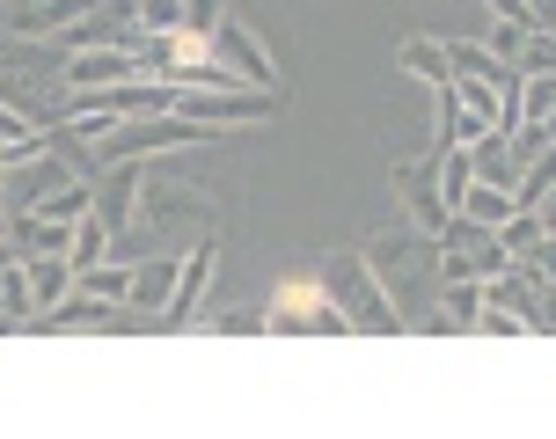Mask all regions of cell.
Instances as JSON below:
<instances>
[{
	"instance_id": "21",
	"label": "cell",
	"mask_w": 556,
	"mask_h": 439,
	"mask_svg": "<svg viewBox=\"0 0 556 439\" xmlns=\"http://www.w3.org/2000/svg\"><path fill=\"white\" fill-rule=\"evenodd\" d=\"M440 308H446V323H454V337L476 329V315H483V278H440Z\"/></svg>"
},
{
	"instance_id": "15",
	"label": "cell",
	"mask_w": 556,
	"mask_h": 439,
	"mask_svg": "<svg viewBox=\"0 0 556 439\" xmlns=\"http://www.w3.org/2000/svg\"><path fill=\"white\" fill-rule=\"evenodd\" d=\"M176 272H184V249L139 256V264H132V301H125V308H154V315H162L168 293H176Z\"/></svg>"
},
{
	"instance_id": "25",
	"label": "cell",
	"mask_w": 556,
	"mask_h": 439,
	"mask_svg": "<svg viewBox=\"0 0 556 439\" xmlns=\"http://www.w3.org/2000/svg\"><path fill=\"white\" fill-rule=\"evenodd\" d=\"M0 315H8V323H37V301H29L23 256H15V264H0Z\"/></svg>"
},
{
	"instance_id": "27",
	"label": "cell",
	"mask_w": 556,
	"mask_h": 439,
	"mask_svg": "<svg viewBox=\"0 0 556 439\" xmlns=\"http://www.w3.org/2000/svg\"><path fill=\"white\" fill-rule=\"evenodd\" d=\"M513 66H520V74H556V29H528Z\"/></svg>"
},
{
	"instance_id": "10",
	"label": "cell",
	"mask_w": 556,
	"mask_h": 439,
	"mask_svg": "<svg viewBox=\"0 0 556 439\" xmlns=\"http://www.w3.org/2000/svg\"><path fill=\"white\" fill-rule=\"evenodd\" d=\"M213 264H220V242L205 235V242H191L184 249V272H176V293H168V308H162V329H184L205 308V286H213Z\"/></svg>"
},
{
	"instance_id": "32",
	"label": "cell",
	"mask_w": 556,
	"mask_h": 439,
	"mask_svg": "<svg viewBox=\"0 0 556 439\" xmlns=\"http://www.w3.org/2000/svg\"><path fill=\"white\" fill-rule=\"evenodd\" d=\"M528 29L534 23H498V29H491V52H498V59H520V37H528Z\"/></svg>"
},
{
	"instance_id": "13",
	"label": "cell",
	"mask_w": 556,
	"mask_h": 439,
	"mask_svg": "<svg viewBox=\"0 0 556 439\" xmlns=\"http://www.w3.org/2000/svg\"><path fill=\"white\" fill-rule=\"evenodd\" d=\"M96 0H8V29L15 37H59L66 23H81Z\"/></svg>"
},
{
	"instance_id": "26",
	"label": "cell",
	"mask_w": 556,
	"mask_h": 439,
	"mask_svg": "<svg viewBox=\"0 0 556 439\" xmlns=\"http://www.w3.org/2000/svg\"><path fill=\"white\" fill-rule=\"evenodd\" d=\"M66 256H74V272L103 264V256H111V227H103L96 213H88V220H74V249H66Z\"/></svg>"
},
{
	"instance_id": "20",
	"label": "cell",
	"mask_w": 556,
	"mask_h": 439,
	"mask_svg": "<svg viewBox=\"0 0 556 439\" xmlns=\"http://www.w3.org/2000/svg\"><path fill=\"white\" fill-rule=\"evenodd\" d=\"M549 191H556V139L542 147V154L520 162V176H513V205H549Z\"/></svg>"
},
{
	"instance_id": "18",
	"label": "cell",
	"mask_w": 556,
	"mask_h": 439,
	"mask_svg": "<svg viewBox=\"0 0 556 439\" xmlns=\"http://www.w3.org/2000/svg\"><path fill=\"white\" fill-rule=\"evenodd\" d=\"M469 162H476V184H505L520 176V154H513V133H476L469 139Z\"/></svg>"
},
{
	"instance_id": "11",
	"label": "cell",
	"mask_w": 556,
	"mask_h": 439,
	"mask_svg": "<svg viewBox=\"0 0 556 439\" xmlns=\"http://www.w3.org/2000/svg\"><path fill=\"white\" fill-rule=\"evenodd\" d=\"M132 74H139L132 45H88V52H66L59 88H111V81H132Z\"/></svg>"
},
{
	"instance_id": "7",
	"label": "cell",
	"mask_w": 556,
	"mask_h": 439,
	"mask_svg": "<svg viewBox=\"0 0 556 439\" xmlns=\"http://www.w3.org/2000/svg\"><path fill=\"white\" fill-rule=\"evenodd\" d=\"M213 66H220L235 88H271L278 96V66H271V52H264V37H256L250 23H235V15L213 29Z\"/></svg>"
},
{
	"instance_id": "31",
	"label": "cell",
	"mask_w": 556,
	"mask_h": 439,
	"mask_svg": "<svg viewBox=\"0 0 556 439\" xmlns=\"http://www.w3.org/2000/svg\"><path fill=\"white\" fill-rule=\"evenodd\" d=\"M184 23H191V29H220L227 23V0H184Z\"/></svg>"
},
{
	"instance_id": "22",
	"label": "cell",
	"mask_w": 556,
	"mask_h": 439,
	"mask_svg": "<svg viewBox=\"0 0 556 439\" xmlns=\"http://www.w3.org/2000/svg\"><path fill=\"white\" fill-rule=\"evenodd\" d=\"M81 286L96 293V301L125 308V301H132V264H125V256H103V264H88V272H81Z\"/></svg>"
},
{
	"instance_id": "17",
	"label": "cell",
	"mask_w": 556,
	"mask_h": 439,
	"mask_svg": "<svg viewBox=\"0 0 556 439\" xmlns=\"http://www.w3.org/2000/svg\"><path fill=\"white\" fill-rule=\"evenodd\" d=\"M395 66H403V74H417L432 96H440V88H454V59H446L440 37H403V45H395Z\"/></svg>"
},
{
	"instance_id": "3",
	"label": "cell",
	"mask_w": 556,
	"mask_h": 439,
	"mask_svg": "<svg viewBox=\"0 0 556 439\" xmlns=\"http://www.w3.org/2000/svg\"><path fill=\"white\" fill-rule=\"evenodd\" d=\"M330 301L344 308V323L366 329V337H403V329H410V315H403V308L389 301V286L374 278V264H366L359 249L330 264Z\"/></svg>"
},
{
	"instance_id": "14",
	"label": "cell",
	"mask_w": 556,
	"mask_h": 439,
	"mask_svg": "<svg viewBox=\"0 0 556 439\" xmlns=\"http://www.w3.org/2000/svg\"><path fill=\"white\" fill-rule=\"evenodd\" d=\"M8 249L15 256H59V249H74V227L52 213H8Z\"/></svg>"
},
{
	"instance_id": "16",
	"label": "cell",
	"mask_w": 556,
	"mask_h": 439,
	"mask_svg": "<svg viewBox=\"0 0 556 439\" xmlns=\"http://www.w3.org/2000/svg\"><path fill=\"white\" fill-rule=\"evenodd\" d=\"M23 272H29V301H37V315H52V308L74 293V278H81L66 249H59V256H23Z\"/></svg>"
},
{
	"instance_id": "6",
	"label": "cell",
	"mask_w": 556,
	"mask_h": 439,
	"mask_svg": "<svg viewBox=\"0 0 556 439\" xmlns=\"http://www.w3.org/2000/svg\"><path fill=\"white\" fill-rule=\"evenodd\" d=\"M176 110L198 117V125H213V133H227V125H264L278 110V96L271 88H176Z\"/></svg>"
},
{
	"instance_id": "19",
	"label": "cell",
	"mask_w": 556,
	"mask_h": 439,
	"mask_svg": "<svg viewBox=\"0 0 556 439\" xmlns=\"http://www.w3.org/2000/svg\"><path fill=\"white\" fill-rule=\"evenodd\" d=\"M29 154H45V133L29 125L23 103H8V96H0V168H8V162H29Z\"/></svg>"
},
{
	"instance_id": "29",
	"label": "cell",
	"mask_w": 556,
	"mask_h": 439,
	"mask_svg": "<svg viewBox=\"0 0 556 439\" xmlns=\"http://www.w3.org/2000/svg\"><path fill=\"white\" fill-rule=\"evenodd\" d=\"M184 23V0H139V37H162Z\"/></svg>"
},
{
	"instance_id": "24",
	"label": "cell",
	"mask_w": 556,
	"mask_h": 439,
	"mask_svg": "<svg viewBox=\"0 0 556 439\" xmlns=\"http://www.w3.org/2000/svg\"><path fill=\"white\" fill-rule=\"evenodd\" d=\"M454 213L483 220V227H505V220H513V191H505V184H469V191H462V205H454Z\"/></svg>"
},
{
	"instance_id": "4",
	"label": "cell",
	"mask_w": 556,
	"mask_h": 439,
	"mask_svg": "<svg viewBox=\"0 0 556 439\" xmlns=\"http://www.w3.org/2000/svg\"><path fill=\"white\" fill-rule=\"evenodd\" d=\"M389 191H395V205H403V220H410L417 235H440L446 220H454L446 184H440V147H432V154H417V162H395Z\"/></svg>"
},
{
	"instance_id": "1",
	"label": "cell",
	"mask_w": 556,
	"mask_h": 439,
	"mask_svg": "<svg viewBox=\"0 0 556 439\" xmlns=\"http://www.w3.org/2000/svg\"><path fill=\"white\" fill-rule=\"evenodd\" d=\"M359 256L374 264V278L389 286V301L403 308V315H410V308H432V286H440V235H417L410 220H403L389 235H374Z\"/></svg>"
},
{
	"instance_id": "30",
	"label": "cell",
	"mask_w": 556,
	"mask_h": 439,
	"mask_svg": "<svg viewBox=\"0 0 556 439\" xmlns=\"http://www.w3.org/2000/svg\"><path fill=\"white\" fill-rule=\"evenodd\" d=\"M520 264H534V278H542V286L556 293V227H549V235H542V242L528 249V256H520Z\"/></svg>"
},
{
	"instance_id": "12",
	"label": "cell",
	"mask_w": 556,
	"mask_h": 439,
	"mask_svg": "<svg viewBox=\"0 0 556 439\" xmlns=\"http://www.w3.org/2000/svg\"><path fill=\"white\" fill-rule=\"evenodd\" d=\"M59 184H74V168L45 147V154H29V162H8V191L0 198H8V213H29V205H45Z\"/></svg>"
},
{
	"instance_id": "23",
	"label": "cell",
	"mask_w": 556,
	"mask_h": 439,
	"mask_svg": "<svg viewBox=\"0 0 556 439\" xmlns=\"http://www.w3.org/2000/svg\"><path fill=\"white\" fill-rule=\"evenodd\" d=\"M542 235H549V220H542V205H513V220L498 227V242H505V256H513V264H520V256H528V249L542 242Z\"/></svg>"
},
{
	"instance_id": "2",
	"label": "cell",
	"mask_w": 556,
	"mask_h": 439,
	"mask_svg": "<svg viewBox=\"0 0 556 439\" xmlns=\"http://www.w3.org/2000/svg\"><path fill=\"white\" fill-rule=\"evenodd\" d=\"M264 329H278V337H344L352 323L330 301V264H293L278 278L271 308H264Z\"/></svg>"
},
{
	"instance_id": "5",
	"label": "cell",
	"mask_w": 556,
	"mask_h": 439,
	"mask_svg": "<svg viewBox=\"0 0 556 439\" xmlns=\"http://www.w3.org/2000/svg\"><path fill=\"white\" fill-rule=\"evenodd\" d=\"M513 256H505V242H498V227H483V220H469V213H454L440 227V278H491V272H505Z\"/></svg>"
},
{
	"instance_id": "8",
	"label": "cell",
	"mask_w": 556,
	"mask_h": 439,
	"mask_svg": "<svg viewBox=\"0 0 556 439\" xmlns=\"http://www.w3.org/2000/svg\"><path fill=\"white\" fill-rule=\"evenodd\" d=\"M483 301L520 315V329H556V293L534 278V264H505V272L483 278Z\"/></svg>"
},
{
	"instance_id": "28",
	"label": "cell",
	"mask_w": 556,
	"mask_h": 439,
	"mask_svg": "<svg viewBox=\"0 0 556 439\" xmlns=\"http://www.w3.org/2000/svg\"><path fill=\"white\" fill-rule=\"evenodd\" d=\"M205 329H220V337H256V329H264V308H213Z\"/></svg>"
},
{
	"instance_id": "9",
	"label": "cell",
	"mask_w": 556,
	"mask_h": 439,
	"mask_svg": "<svg viewBox=\"0 0 556 439\" xmlns=\"http://www.w3.org/2000/svg\"><path fill=\"white\" fill-rule=\"evenodd\" d=\"M96 220L111 227V242L132 235L139 220H147V168L139 162H111L103 168V176H96Z\"/></svg>"
}]
</instances>
